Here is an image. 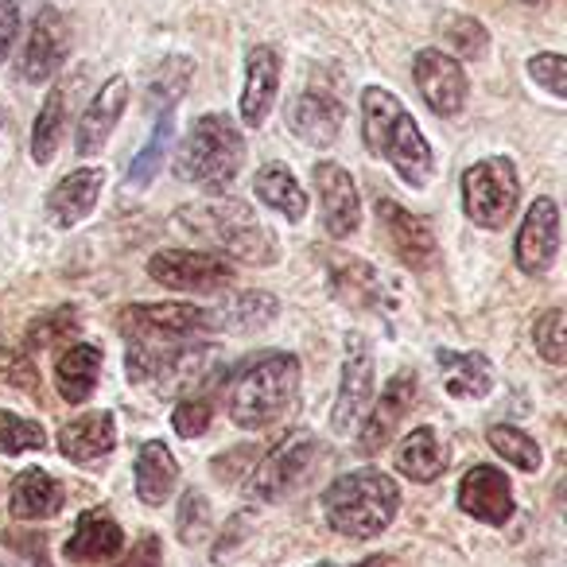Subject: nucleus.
<instances>
[{
  "label": "nucleus",
  "mask_w": 567,
  "mask_h": 567,
  "mask_svg": "<svg viewBox=\"0 0 567 567\" xmlns=\"http://www.w3.org/2000/svg\"><path fill=\"white\" fill-rule=\"evenodd\" d=\"M362 133L365 148L373 156L389 159L412 190H424L432 183L435 156L427 148L424 133L412 121V113L401 105V97L385 86H365L362 94Z\"/></svg>",
  "instance_id": "nucleus-1"
},
{
  "label": "nucleus",
  "mask_w": 567,
  "mask_h": 567,
  "mask_svg": "<svg viewBox=\"0 0 567 567\" xmlns=\"http://www.w3.org/2000/svg\"><path fill=\"white\" fill-rule=\"evenodd\" d=\"M296 393H300V362H296V354L268 350V354L252 358L229 381L226 412L237 427L260 432V427H272L284 412L292 409Z\"/></svg>",
  "instance_id": "nucleus-2"
},
{
  "label": "nucleus",
  "mask_w": 567,
  "mask_h": 567,
  "mask_svg": "<svg viewBox=\"0 0 567 567\" xmlns=\"http://www.w3.org/2000/svg\"><path fill=\"white\" fill-rule=\"evenodd\" d=\"M401 509V489L378 466H362L342 478H334L323 494V517L339 536L350 540H370L393 525Z\"/></svg>",
  "instance_id": "nucleus-3"
},
{
  "label": "nucleus",
  "mask_w": 567,
  "mask_h": 567,
  "mask_svg": "<svg viewBox=\"0 0 567 567\" xmlns=\"http://www.w3.org/2000/svg\"><path fill=\"white\" fill-rule=\"evenodd\" d=\"M179 226H190L187 234L198 241H210L221 249V257L245 260V265H276L280 249L268 226L241 203V198H214L206 206H187L175 214Z\"/></svg>",
  "instance_id": "nucleus-4"
},
{
  "label": "nucleus",
  "mask_w": 567,
  "mask_h": 567,
  "mask_svg": "<svg viewBox=\"0 0 567 567\" xmlns=\"http://www.w3.org/2000/svg\"><path fill=\"white\" fill-rule=\"evenodd\" d=\"M245 164V136L234 125V117L226 113H206L190 125V133L183 136L179 152H175V175L183 183L221 195L229 183L241 175Z\"/></svg>",
  "instance_id": "nucleus-5"
},
{
  "label": "nucleus",
  "mask_w": 567,
  "mask_h": 567,
  "mask_svg": "<svg viewBox=\"0 0 567 567\" xmlns=\"http://www.w3.org/2000/svg\"><path fill=\"white\" fill-rule=\"evenodd\" d=\"M517 203H520V179L513 159L489 156L463 172V210L474 226L502 229L517 214Z\"/></svg>",
  "instance_id": "nucleus-6"
},
{
  "label": "nucleus",
  "mask_w": 567,
  "mask_h": 567,
  "mask_svg": "<svg viewBox=\"0 0 567 567\" xmlns=\"http://www.w3.org/2000/svg\"><path fill=\"white\" fill-rule=\"evenodd\" d=\"M319 455V440L311 432H292L280 447H272L249 474H245V502L249 505H272L280 502L296 482L308 474V466Z\"/></svg>",
  "instance_id": "nucleus-7"
},
{
  "label": "nucleus",
  "mask_w": 567,
  "mask_h": 567,
  "mask_svg": "<svg viewBox=\"0 0 567 567\" xmlns=\"http://www.w3.org/2000/svg\"><path fill=\"white\" fill-rule=\"evenodd\" d=\"M148 276L172 292H226L234 284V265L221 252L159 249L148 260Z\"/></svg>",
  "instance_id": "nucleus-8"
},
{
  "label": "nucleus",
  "mask_w": 567,
  "mask_h": 567,
  "mask_svg": "<svg viewBox=\"0 0 567 567\" xmlns=\"http://www.w3.org/2000/svg\"><path fill=\"white\" fill-rule=\"evenodd\" d=\"M412 79H416L420 97H424L435 117H458V113L466 110L471 82H466L463 63H458L451 51L424 48L412 59Z\"/></svg>",
  "instance_id": "nucleus-9"
},
{
  "label": "nucleus",
  "mask_w": 567,
  "mask_h": 567,
  "mask_svg": "<svg viewBox=\"0 0 567 567\" xmlns=\"http://www.w3.org/2000/svg\"><path fill=\"white\" fill-rule=\"evenodd\" d=\"M66 55H71V24H66V17L55 4H40L32 17V28H28L24 55H20V74H24V82H32V86L51 82L63 71Z\"/></svg>",
  "instance_id": "nucleus-10"
},
{
  "label": "nucleus",
  "mask_w": 567,
  "mask_h": 567,
  "mask_svg": "<svg viewBox=\"0 0 567 567\" xmlns=\"http://www.w3.org/2000/svg\"><path fill=\"white\" fill-rule=\"evenodd\" d=\"M370 396H373V350L362 334H347V362H342L339 396H334V412H331L334 435H350V427L362 420Z\"/></svg>",
  "instance_id": "nucleus-11"
},
{
  "label": "nucleus",
  "mask_w": 567,
  "mask_h": 567,
  "mask_svg": "<svg viewBox=\"0 0 567 567\" xmlns=\"http://www.w3.org/2000/svg\"><path fill=\"white\" fill-rule=\"evenodd\" d=\"M412 404H416V373L401 370L393 373V378L385 381V389H381L378 404L370 409V416L362 420V432H358V455H378L381 447H389V440H393V432L401 427V420L412 412Z\"/></svg>",
  "instance_id": "nucleus-12"
},
{
  "label": "nucleus",
  "mask_w": 567,
  "mask_h": 567,
  "mask_svg": "<svg viewBox=\"0 0 567 567\" xmlns=\"http://www.w3.org/2000/svg\"><path fill=\"white\" fill-rule=\"evenodd\" d=\"M559 257V206L556 198H536L517 229L513 260L525 276H544Z\"/></svg>",
  "instance_id": "nucleus-13"
},
{
  "label": "nucleus",
  "mask_w": 567,
  "mask_h": 567,
  "mask_svg": "<svg viewBox=\"0 0 567 567\" xmlns=\"http://www.w3.org/2000/svg\"><path fill=\"white\" fill-rule=\"evenodd\" d=\"M316 190H319V210H323V226L331 237H350L362 229V198L350 179V172L334 159H319L316 164Z\"/></svg>",
  "instance_id": "nucleus-14"
},
{
  "label": "nucleus",
  "mask_w": 567,
  "mask_h": 567,
  "mask_svg": "<svg viewBox=\"0 0 567 567\" xmlns=\"http://www.w3.org/2000/svg\"><path fill=\"white\" fill-rule=\"evenodd\" d=\"M378 218H381V229H385L389 245H393V252L409 268L424 272V268H432L435 260H440V245H435V234H432V226L420 218V214L404 210V206H396L393 198L381 195L378 198Z\"/></svg>",
  "instance_id": "nucleus-15"
},
{
  "label": "nucleus",
  "mask_w": 567,
  "mask_h": 567,
  "mask_svg": "<svg viewBox=\"0 0 567 567\" xmlns=\"http://www.w3.org/2000/svg\"><path fill=\"white\" fill-rule=\"evenodd\" d=\"M458 509L466 517L482 520V525H505L513 517V489H509V478L505 471L497 466H471L458 482Z\"/></svg>",
  "instance_id": "nucleus-16"
},
{
  "label": "nucleus",
  "mask_w": 567,
  "mask_h": 567,
  "mask_svg": "<svg viewBox=\"0 0 567 567\" xmlns=\"http://www.w3.org/2000/svg\"><path fill=\"white\" fill-rule=\"evenodd\" d=\"M128 105V79L125 74H113L94 97H90L86 113L79 121V133H74V152L79 156H94V152L105 148V141L113 136L117 121L125 117Z\"/></svg>",
  "instance_id": "nucleus-17"
},
{
  "label": "nucleus",
  "mask_w": 567,
  "mask_h": 567,
  "mask_svg": "<svg viewBox=\"0 0 567 567\" xmlns=\"http://www.w3.org/2000/svg\"><path fill=\"white\" fill-rule=\"evenodd\" d=\"M342 121L347 110L334 94L327 90H303L300 97L288 110V128L300 136L303 144H316V148H331L342 133Z\"/></svg>",
  "instance_id": "nucleus-18"
},
{
  "label": "nucleus",
  "mask_w": 567,
  "mask_h": 567,
  "mask_svg": "<svg viewBox=\"0 0 567 567\" xmlns=\"http://www.w3.org/2000/svg\"><path fill=\"white\" fill-rule=\"evenodd\" d=\"M102 187H105L102 167H74L71 175H63L48 195L51 226L71 229V226H79L82 218H90L97 198H102Z\"/></svg>",
  "instance_id": "nucleus-19"
},
{
  "label": "nucleus",
  "mask_w": 567,
  "mask_h": 567,
  "mask_svg": "<svg viewBox=\"0 0 567 567\" xmlns=\"http://www.w3.org/2000/svg\"><path fill=\"white\" fill-rule=\"evenodd\" d=\"M276 90H280V55L268 43H257L245 59V86H241V121L260 128L272 113Z\"/></svg>",
  "instance_id": "nucleus-20"
},
{
  "label": "nucleus",
  "mask_w": 567,
  "mask_h": 567,
  "mask_svg": "<svg viewBox=\"0 0 567 567\" xmlns=\"http://www.w3.org/2000/svg\"><path fill=\"white\" fill-rule=\"evenodd\" d=\"M117 447V424L110 412H82L59 427V451L66 463H94Z\"/></svg>",
  "instance_id": "nucleus-21"
},
{
  "label": "nucleus",
  "mask_w": 567,
  "mask_h": 567,
  "mask_svg": "<svg viewBox=\"0 0 567 567\" xmlns=\"http://www.w3.org/2000/svg\"><path fill=\"white\" fill-rule=\"evenodd\" d=\"M125 319L136 323V331L167 334V339H190V334L214 331L210 308H195V303H136L133 311H125Z\"/></svg>",
  "instance_id": "nucleus-22"
},
{
  "label": "nucleus",
  "mask_w": 567,
  "mask_h": 567,
  "mask_svg": "<svg viewBox=\"0 0 567 567\" xmlns=\"http://www.w3.org/2000/svg\"><path fill=\"white\" fill-rule=\"evenodd\" d=\"M121 548H125V533H121L117 520L102 509L82 513L71 540L63 544L66 559H74V564H102V559L121 556Z\"/></svg>",
  "instance_id": "nucleus-23"
},
{
  "label": "nucleus",
  "mask_w": 567,
  "mask_h": 567,
  "mask_svg": "<svg viewBox=\"0 0 567 567\" xmlns=\"http://www.w3.org/2000/svg\"><path fill=\"white\" fill-rule=\"evenodd\" d=\"M331 292L354 311H378L381 308V276L370 260L362 257H331Z\"/></svg>",
  "instance_id": "nucleus-24"
},
{
  "label": "nucleus",
  "mask_w": 567,
  "mask_h": 567,
  "mask_svg": "<svg viewBox=\"0 0 567 567\" xmlns=\"http://www.w3.org/2000/svg\"><path fill=\"white\" fill-rule=\"evenodd\" d=\"M136 497L144 505H164L167 497L175 494V482H179V463L175 455L164 447L159 440H148L141 451H136Z\"/></svg>",
  "instance_id": "nucleus-25"
},
{
  "label": "nucleus",
  "mask_w": 567,
  "mask_h": 567,
  "mask_svg": "<svg viewBox=\"0 0 567 567\" xmlns=\"http://www.w3.org/2000/svg\"><path fill=\"white\" fill-rule=\"evenodd\" d=\"M435 365L443 373V389L458 401H482L494 389V370L482 354H463V350H440Z\"/></svg>",
  "instance_id": "nucleus-26"
},
{
  "label": "nucleus",
  "mask_w": 567,
  "mask_h": 567,
  "mask_svg": "<svg viewBox=\"0 0 567 567\" xmlns=\"http://www.w3.org/2000/svg\"><path fill=\"white\" fill-rule=\"evenodd\" d=\"M97 373H102V350L90 347V342L66 347L55 365L59 396H63L66 404H86L97 389Z\"/></svg>",
  "instance_id": "nucleus-27"
},
{
  "label": "nucleus",
  "mask_w": 567,
  "mask_h": 567,
  "mask_svg": "<svg viewBox=\"0 0 567 567\" xmlns=\"http://www.w3.org/2000/svg\"><path fill=\"white\" fill-rule=\"evenodd\" d=\"M9 505H12V517H20V520L55 517V513L63 509V486H59V482L51 478L48 471L32 466V471H24V474L17 478Z\"/></svg>",
  "instance_id": "nucleus-28"
},
{
  "label": "nucleus",
  "mask_w": 567,
  "mask_h": 567,
  "mask_svg": "<svg viewBox=\"0 0 567 567\" xmlns=\"http://www.w3.org/2000/svg\"><path fill=\"white\" fill-rule=\"evenodd\" d=\"M276 311H280V303L268 292H234V296H226V303L210 308V327L214 331H234V334L260 331V327L272 323Z\"/></svg>",
  "instance_id": "nucleus-29"
},
{
  "label": "nucleus",
  "mask_w": 567,
  "mask_h": 567,
  "mask_svg": "<svg viewBox=\"0 0 567 567\" xmlns=\"http://www.w3.org/2000/svg\"><path fill=\"white\" fill-rule=\"evenodd\" d=\"M252 195L260 198L265 206H272L276 214H284L288 221H300L308 214V195L296 183V175L288 172L284 164H265L252 179Z\"/></svg>",
  "instance_id": "nucleus-30"
},
{
  "label": "nucleus",
  "mask_w": 567,
  "mask_h": 567,
  "mask_svg": "<svg viewBox=\"0 0 567 567\" xmlns=\"http://www.w3.org/2000/svg\"><path fill=\"white\" fill-rule=\"evenodd\" d=\"M396 471L412 482H435L447 471V451L440 447L432 427H416L401 440L396 447Z\"/></svg>",
  "instance_id": "nucleus-31"
},
{
  "label": "nucleus",
  "mask_w": 567,
  "mask_h": 567,
  "mask_svg": "<svg viewBox=\"0 0 567 567\" xmlns=\"http://www.w3.org/2000/svg\"><path fill=\"white\" fill-rule=\"evenodd\" d=\"M63 128H66V86H51L32 125V159L40 167L55 159L59 144H63Z\"/></svg>",
  "instance_id": "nucleus-32"
},
{
  "label": "nucleus",
  "mask_w": 567,
  "mask_h": 567,
  "mask_svg": "<svg viewBox=\"0 0 567 567\" xmlns=\"http://www.w3.org/2000/svg\"><path fill=\"white\" fill-rule=\"evenodd\" d=\"M172 136H175V117H172V110H167L156 117V128H152L148 144H144V148L133 156V164H128L125 190H144L152 179H156L159 167H164L167 148H172Z\"/></svg>",
  "instance_id": "nucleus-33"
},
{
  "label": "nucleus",
  "mask_w": 567,
  "mask_h": 567,
  "mask_svg": "<svg viewBox=\"0 0 567 567\" xmlns=\"http://www.w3.org/2000/svg\"><path fill=\"white\" fill-rule=\"evenodd\" d=\"M190 74H195V63H190V59H183V55L164 59V66H159L148 82V105L152 110H159V113L172 110V105L187 94Z\"/></svg>",
  "instance_id": "nucleus-34"
},
{
  "label": "nucleus",
  "mask_w": 567,
  "mask_h": 567,
  "mask_svg": "<svg viewBox=\"0 0 567 567\" xmlns=\"http://www.w3.org/2000/svg\"><path fill=\"white\" fill-rule=\"evenodd\" d=\"M486 443L497 451V455L505 458V463L517 466V471H525V474L540 471V447H536L533 435H525L520 427H513V424H494V427L486 432Z\"/></svg>",
  "instance_id": "nucleus-35"
},
{
  "label": "nucleus",
  "mask_w": 567,
  "mask_h": 567,
  "mask_svg": "<svg viewBox=\"0 0 567 567\" xmlns=\"http://www.w3.org/2000/svg\"><path fill=\"white\" fill-rule=\"evenodd\" d=\"M79 308H55L48 311V316H40L32 327H28V350L32 354H43V350H55L63 347L66 339H74L79 334Z\"/></svg>",
  "instance_id": "nucleus-36"
},
{
  "label": "nucleus",
  "mask_w": 567,
  "mask_h": 567,
  "mask_svg": "<svg viewBox=\"0 0 567 567\" xmlns=\"http://www.w3.org/2000/svg\"><path fill=\"white\" fill-rule=\"evenodd\" d=\"M443 40L451 43V51H455L458 59H486V51H489L486 28L474 17H463V12L443 17Z\"/></svg>",
  "instance_id": "nucleus-37"
},
{
  "label": "nucleus",
  "mask_w": 567,
  "mask_h": 567,
  "mask_svg": "<svg viewBox=\"0 0 567 567\" xmlns=\"http://www.w3.org/2000/svg\"><path fill=\"white\" fill-rule=\"evenodd\" d=\"M533 342H536V354L551 365H564L567 362V316L559 308H548L540 319L533 323Z\"/></svg>",
  "instance_id": "nucleus-38"
},
{
  "label": "nucleus",
  "mask_w": 567,
  "mask_h": 567,
  "mask_svg": "<svg viewBox=\"0 0 567 567\" xmlns=\"http://www.w3.org/2000/svg\"><path fill=\"white\" fill-rule=\"evenodd\" d=\"M43 443H48V432L35 420L0 412V455H24V451H40Z\"/></svg>",
  "instance_id": "nucleus-39"
},
{
  "label": "nucleus",
  "mask_w": 567,
  "mask_h": 567,
  "mask_svg": "<svg viewBox=\"0 0 567 567\" xmlns=\"http://www.w3.org/2000/svg\"><path fill=\"white\" fill-rule=\"evenodd\" d=\"M210 533V502H206L203 489H187L179 497V509H175V536L183 544H198Z\"/></svg>",
  "instance_id": "nucleus-40"
},
{
  "label": "nucleus",
  "mask_w": 567,
  "mask_h": 567,
  "mask_svg": "<svg viewBox=\"0 0 567 567\" xmlns=\"http://www.w3.org/2000/svg\"><path fill=\"white\" fill-rule=\"evenodd\" d=\"M528 79H533L536 86L548 90L556 102H564L567 97V59L556 55V51H540V55L528 59Z\"/></svg>",
  "instance_id": "nucleus-41"
},
{
  "label": "nucleus",
  "mask_w": 567,
  "mask_h": 567,
  "mask_svg": "<svg viewBox=\"0 0 567 567\" xmlns=\"http://www.w3.org/2000/svg\"><path fill=\"white\" fill-rule=\"evenodd\" d=\"M172 427L183 435V440H198V435H206V427H210V401H203V396H187V401H179L175 404Z\"/></svg>",
  "instance_id": "nucleus-42"
},
{
  "label": "nucleus",
  "mask_w": 567,
  "mask_h": 567,
  "mask_svg": "<svg viewBox=\"0 0 567 567\" xmlns=\"http://www.w3.org/2000/svg\"><path fill=\"white\" fill-rule=\"evenodd\" d=\"M159 564H164V544H159V536L141 533L133 540V551H128L117 567H159Z\"/></svg>",
  "instance_id": "nucleus-43"
},
{
  "label": "nucleus",
  "mask_w": 567,
  "mask_h": 567,
  "mask_svg": "<svg viewBox=\"0 0 567 567\" xmlns=\"http://www.w3.org/2000/svg\"><path fill=\"white\" fill-rule=\"evenodd\" d=\"M20 35V0H0V63H9Z\"/></svg>",
  "instance_id": "nucleus-44"
},
{
  "label": "nucleus",
  "mask_w": 567,
  "mask_h": 567,
  "mask_svg": "<svg viewBox=\"0 0 567 567\" xmlns=\"http://www.w3.org/2000/svg\"><path fill=\"white\" fill-rule=\"evenodd\" d=\"M311 567H339V564H311Z\"/></svg>",
  "instance_id": "nucleus-45"
},
{
  "label": "nucleus",
  "mask_w": 567,
  "mask_h": 567,
  "mask_svg": "<svg viewBox=\"0 0 567 567\" xmlns=\"http://www.w3.org/2000/svg\"><path fill=\"white\" fill-rule=\"evenodd\" d=\"M0 121H4V105H0Z\"/></svg>",
  "instance_id": "nucleus-46"
},
{
  "label": "nucleus",
  "mask_w": 567,
  "mask_h": 567,
  "mask_svg": "<svg viewBox=\"0 0 567 567\" xmlns=\"http://www.w3.org/2000/svg\"><path fill=\"white\" fill-rule=\"evenodd\" d=\"M525 4H540V0H525Z\"/></svg>",
  "instance_id": "nucleus-47"
}]
</instances>
